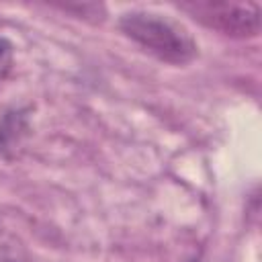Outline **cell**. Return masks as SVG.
I'll return each mask as SVG.
<instances>
[{
	"label": "cell",
	"instance_id": "3957f363",
	"mask_svg": "<svg viewBox=\"0 0 262 262\" xmlns=\"http://www.w3.org/2000/svg\"><path fill=\"white\" fill-rule=\"evenodd\" d=\"M10 68H12V43L0 39V82L8 76Z\"/></svg>",
	"mask_w": 262,
	"mask_h": 262
},
{
	"label": "cell",
	"instance_id": "7a4b0ae2",
	"mask_svg": "<svg viewBox=\"0 0 262 262\" xmlns=\"http://www.w3.org/2000/svg\"><path fill=\"white\" fill-rule=\"evenodd\" d=\"M182 10L205 27L231 37H254L260 33V8L254 2H186Z\"/></svg>",
	"mask_w": 262,
	"mask_h": 262
},
{
	"label": "cell",
	"instance_id": "6da1fadb",
	"mask_svg": "<svg viewBox=\"0 0 262 262\" xmlns=\"http://www.w3.org/2000/svg\"><path fill=\"white\" fill-rule=\"evenodd\" d=\"M119 27L129 39H133L137 45H141L162 61L182 66L196 55V43L188 35V31L158 12H125L119 20Z\"/></svg>",
	"mask_w": 262,
	"mask_h": 262
}]
</instances>
